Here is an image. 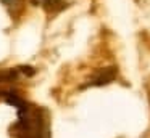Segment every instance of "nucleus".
I'll return each mask as SVG.
<instances>
[{"label":"nucleus","mask_w":150,"mask_h":138,"mask_svg":"<svg viewBox=\"0 0 150 138\" xmlns=\"http://www.w3.org/2000/svg\"><path fill=\"white\" fill-rule=\"evenodd\" d=\"M115 77H116V69H115V67L102 69L100 72L92 79V82L89 83V85H105V83H110Z\"/></svg>","instance_id":"1"},{"label":"nucleus","mask_w":150,"mask_h":138,"mask_svg":"<svg viewBox=\"0 0 150 138\" xmlns=\"http://www.w3.org/2000/svg\"><path fill=\"white\" fill-rule=\"evenodd\" d=\"M37 3H40V5L45 10H49V11H58V10L65 8L63 0H37Z\"/></svg>","instance_id":"2"},{"label":"nucleus","mask_w":150,"mask_h":138,"mask_svg":"<svg viewBox=\"0 0 150 138\" xmlns=\"http://www.w3.org/2000/svg\"><path fill=\"white\" fill-rule=\"evenodd\" d=\"M0 2L4 3L8 10H15L18 5H20V0H0Z\"/></svg>","instance_id":"3"}]
</instances>
